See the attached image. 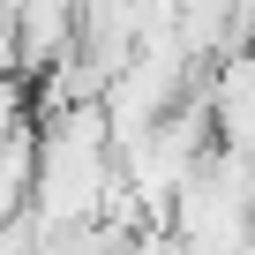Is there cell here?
<instances>
[{
  "label": "cell",
  "mask_w": 255,
  "mask_h": 255,
  "mask_svg": "<svg viewBox=\"0 0 255 255\" xmlns=\"http://www.w3.org/2000/svg\"><path fill=\"white\" fill-rule=\"evenodd\" d=\"M30 135V120H23V90H15V75H0V150H15Z\"/></svg>",
  "instance_id": "1"
}]
</instances>
